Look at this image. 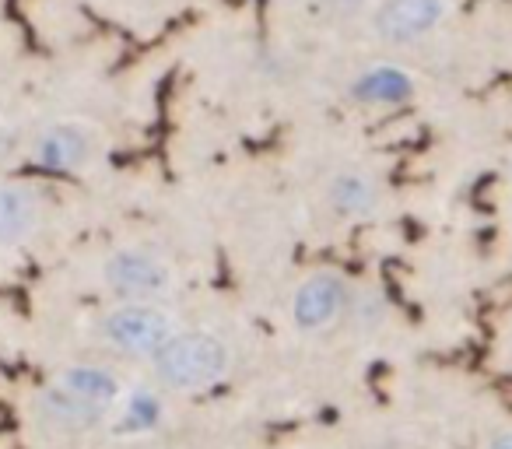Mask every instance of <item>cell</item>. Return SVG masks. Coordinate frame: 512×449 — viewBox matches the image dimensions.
Masks as SVG:
<instances>
[{"mask_svg":"<svg viewBox=\"0 0 512 449\" xmlns=\"http://www.w3.org/2000/svg\"><path fill=\"white\" fill-rule=\"evenodd\" d=\"M11 151H15V134L8 127H0V162H8Z\"/></svg>","mask_w":512,"mask_h":449,"instance_id":"cell-14","label":"cell"},{"mask_svg":"<svg viewBox=\"0 0 512 449\" xmlns=\"http://www.w3.org/2000/svg\"><path fill=\"white\" fill-rule=\"evenodd\" d=\"M449 18V0H379L372 8V36L386 46H414L439 32Z\"/></svg>","mask_w":512,"mask_h":449,"instance_id":"cell-6","label":"cell"},{"mask_svg":"<svg viewBox=\"0 0 512 449\" xmlns=\"http://www.w3.org/2000/svg\"><path fill=\"white\" fill-rule=\"evenodd\" d=\"M509 351H512V327H509Z\"/></svg>","mask_w":512,"mask_h":449,"instance_id":"cell-17","label":"cell"},{"mask_svg":"<svg viewBox=\"0 0 512 449\" xmlns=\"http://www.w3.org/2000/svg\"><path fill=\"white\" fill-rule=\"evenodd\" d=\"M348 302V278L341 271H334V267H323V271H313L309 278L299 281L288 313H292L295 330H302V334H327L348 316Z\"/></svg>","mask_w":512,"mask_h":449,"instance_id":"cell-5","label":"cell"},{"mask_svg":"<svg viewBox=\"0 0 512 449\" xmlns=\"http://www.w3.org/2000/svg\"><path fill=\"white\" fill-rule=\"evenodd\" d=\"M348 92L358 106H404L418 92V81H414L411 71H404L397 64H376L358 74L348 85Z\"/></svg>","mask_w":512,"mask_h":449,"instance_id":"cell-10","label":"cell"},{"mask_svg":"<svg viewBox=\"0 0 512 449\" xmlns=\"http://www.w3.org/2000/svg\"><path fill=\"white\" fill-rule=\"evenodd\" d=\"M102 130L92 120L64 116L53 120L32 137L29 158L46 172H85L99 158Z\"/></svg>","mask_w":512,"mask_h":449,"instance_id":"cell-4","label":"cell"},{"mask_svg":"<svg viewBox=\"0 0 512 449\" xmlns=\"http://www.w3.org/2000/svg\"><path fill=\"white\" fill-rule=\"evenodd\" d=\"M32 418L39 428H46L50 435H88L95 428H102L109 421V411L88 404L85 397H78L74 390H67L64 383L50 379L46 386H39L32 397Z\"/></svg>","mask_w":512,"mask_h":449,"instance_id":"cell-7","label":"cell"},{"mask_svg":"<svg viewBox=\"0 0 512 449\" xmlns=\"http://www.w3.org/2000/svg\"><path fill=\"white\" fill-rule=\"evenodd\" d=\"M390 316V302L379 288H351V302H348V320L355 323L362 334H372L379 330Z\"/></svg>","mask_w":512,"mask_h":449,"instance_id":"cell-13","label":"cell"},{"mask_svg":"<svg viewBox=\"0 0 512 449\" xmlns=\"http://www.w3.org/2000/svg\"><path fill=\"white\" fill-rule=\"evenodd\" d=\"M484 449H512V428H505V432L491 435L488 446H484Z\"/></svg>","mask_w":512,"mask_h":449,"instance_id":"cell-15","label":"cell"},{"mask_svg":"<svg viewBox=\"0 0 512 449\" xmlns=\"http://www.w3.org/2000/svg\"><path fill=\"white\" fill-rule=\"evenodd\" d=\"M179 330L183 327L165 302H116L109 313H102L99 341L120 358L151 362Z\"/></svg>","mask_w":512,"mask_h":449,"instance_id":"cell-2","label":"cell"},{"mask_svg":"<svg viewBox=\"0 0 512 449\" xmlns=\"http://www.w3.org/2000/svg\"><path fill=\"white\" fill-rule=\"evenodd\" d=\"M102 288L116 302H165L179 285V274L165 253L151 246H120L99 267Z\"/></svg>","mask_w":512,"mask_h":449,"instance_id":"cell-3","label":"cell"},{"mask_svg":"<svg viewBox=\"0 0 512 449\" xmlns=\"http://www.w3.org/2000/svg\"><path fill=\"white\" fill-rule=\"evenodd\" d=\"M327 204L341 221H365L379 211L383 190L379 183L362 169H341L327 183Z\"/></svg>","mask_w":512,"mask_h":449,"instance_id":"cell-9","label":"cell"},{"mask_svg":"<svg viewBox=\"0 0 512 449\" xmlns=\"http://www.w3.org/2000/svg\"><path fill=\"white\" fill-rule=\"evenodd\" d=\"M113 418H120V425H116L120 435H148L165 421V404L155 390H127L116 404Z\"/></svg>","mask_w":512,"mask_h":449,"instance_id":"cell-12","label":"cell"},{"mask_svg":"<svg viewBox=\"0 0 512 449\" xmlns=\"http://www.w3.org/2000/svg\"><path fill=\"white\" fill-rule=\"evenodd\" d=\"M43 225V197L32 183L4 179L0 183V246H25Z\"/></svg>","mask_w":512,"mask_h":449,"instance_id":"cell-8","label":"cell"},{"mask_svg":"<svg viewBox=\"0 0 512 449\" xmlns=\"http://www.w3.org/2000/svg\"><path fill=\"white\" fill-rule=\"evenodd\" d=\"M57 383H64L67 390H74L78 397H85L88 404L102 407V411H109V418H113L116 404L123 400V383L120 376H116L113 369H106V365H92V362H78V365H67V369H60Z\"/></svg>","mask_w":512,"mask_h":449,"instance_id":"cell-11","label":"cell"},{"mask_svg":"<svg viewBox=\"0 0 512 449\" xmlns=\"http://www.w3.org/2000/svg\"><path fill=\"white\" fill-rule=\"evenodd\" d=\"M155 383L169 393H204L232 372V348L214 330H179L155 358Z\"/></svg>","mask_w":512,"mask_h":449,"instance_id":"cell-1","label":"cell"},{"mask_svg":"<svg viewBox=\"0 0 512 449\" xmlns=\"http://www.w3.org/2000/svg\"><path fill=\"white\" fill-rule=\"evenodd\" d=\"M376 449H411V446H407V442H379Z\"/></svg>","mask_w":512,"mask_h":449,"instance_id":"cell-16","label":"cell"}]
</instances>
